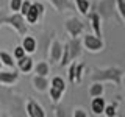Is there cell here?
Instances as JSON below:
<instances>
[{
	"label": "cell",
	"instance_id": "cell-1",
	"mask_svg": "<svg viewBox=\"0 0 125 117\" xmlns=\"http://www.w3.org/2000/svg\"><path fill=\"white\" fill-rule=\"evenodd\" d=\"M122 75H124V70H120L117 67H109V69H105V70H97L92 75V80L94 81L111 80V81H114L116 84H120V77Z\"/></svg>",
	"mask_w": 125,
	"mask_h": 117
},
{
	"label": "cell",
	"instance_id": "cell-2",
	"mask_svg": "<svg viewBox=\"0 0 125 117\" xmlns=\"http://www.w3.org/2000/svg\"><path fill=\"white\" fill-rule=\"evenodd\" d=\"M83 44L89 52H99L103 49V41L99 36H92V34H84L83 36Z\"/></svg>",
	"mask_w": 125,
	"mask_h": 117
},
{
	"label": "cell",
	"instance_id": "cell-3",
	"mask_svg": "<svg viewBox=\"0 0 125 117\" xmlns=\"http://www.w3.org/2000/svg\"><path fill=\"white\" fill-rule=\"evenodd\" d=\"M114 2L116 0H100L99 3V16L103 19L111 17L114 13Z\"/></svg>",
	"mask_w": 125,
	"mask_h": 117
},
{
	"label": "cell",
	"instance_id": "cell-4",
	"mask_svg": "<svg viewBox=\"0 0 125 117\" xmlns=\"http://www.w3.org/2000/svg\"><path fill=\"white\" fill-rule=\"evenodd\" d=\"M66 28H67V31L70 33L72 38H77L78 34L83 31V23L78 20V19L72 17V19H69V20L66 22Z\"/></svg>",
	"mask_w": 125,
	"mask_h": 117
},
{
	"label": "cell",
	"instance_id": "cell-5",
	"mask_svg": "<svg viewBox=\"0 0 125 117\" xmlns=\"http://www.w3.org/2000/svg\"><path fill=\"white\" fill-rule=\"evenodd\" d=\"M27 114H28L30 117H44L45 112H44V109L39 106L36 101L30 100L28 103H27Z\"/></svg>",
	"mask_w": 125,
	"mask_h": 117
},
{
	"label": "cell",
	"instance_id": "cell-6",
	"mask_svg": "<svg viewBox=\"0 0 125 117\" xmlns=\"http://www.w3.org/2000/svg\"><path fill=\"white\" fill-rule=\"evenodd\" d=\"M105 106H106V103H105V98H102V95H99V97H92L91 109H92V112H94L95 116H100L102 112H103Z\"/></svg>",
	"mask_w": 125,
	"mask_h": 117
},
{
	"label": "cell",
	"instance_id": "cell-7",
	"mask_svg": "<svg viewBox=\"0 0 125 117\" xmlns=\"http://www.w3.org/2000/svg\"><path fill=\"white\" fill-rule=\"evenodd\" d=\"M39 16H41V11L38 10V6L34 5V3H31L30 10L27 11V14H25V19L28 20V23H36L38 19H39Z\"/></svg>",
	"mask_w": 125,
	"mask_h": 117
},
{
	"label": "cell",
	"instance_id": "cell-8",
	"mask_svg": "<svg viewBox=\"0 0 125 117\" xmlns=\"http://www.w3.org/2000/svg\"><path fill=\"white\" fill-rule=\"evenodd\" d=\"M67 53H69V61L80 55V42H78L77 39L70 41V44L67 45Z\"/></svg>",
	"mask_w": 125,
	"mask_h": 117
},
{
	"label": "cell",
	"instance_id": "cell-9",
	"mask_svg": "<svg viewBox=\"0 0 125 117\" xmlns=\"http://www.w3.org/2000/svg\"><path fill=\"white\" fill-rule=\"evenodd\" d=\"M89 19H91V22H92V28H94V31H95V36H99V38H102L100 16L97 14V13H91V14H89Z\"/></svg>",
	"mask_w": 125,
	"mask_h": 117
},
{
	"label": "cell",
	"instance_id": "cell-10",
	"mask_svg": "<svg viewBox=\"0 0 125 117\" xmlns=\"http://www.w3.org/2000/svg\"><path fill=\"white\" fill-rule=\"evenodd\" d=\"M17 66H19V69H21L22 72H30L31 67H33V59L28 58V56H22V58H19Z\"/></svg>",
	"mask_w": 125,
	"mask_h": 117
},
{
	"label": "cell",
	"instance_id": "cell-11",
	"mask_svg": "<svg viewBox=\"0 0 125 117\" xmlns=\"http://www.w3.org/2000/svg\"><path fill=\"white\" fill-rule=\"evenodd\" d=\"M22 47H23V50H25V52L33 53L34 50H36V41H34V38L27 36L25 39H23V42H22Z\"/></svg>",
	"mask_w": 125,
	"mask_h": 117
},
{
	"label": "cell",
	"instance_id": "cell-12",
	"mask_svg": "<svg viewBox=\"0 0 125 117\" xmlns=\"http://www.w3.org/2000/svg\"><path fill=\"white\" fill-rule=\"evenodd\" d=\"M61 53H62V47H61V44H60L58 41H55L53 45H52V61H53V62L60 61V59H61Z\"/></svg>",
	"mask_w": 125,
	"mask_h": 117
},
{
	"label": "cell",
	"instance_id": "cell-13",
	"mask_svg": "<svg viewBox=\"0 0 125 117\" xmlns=\"http://www.w3.org/2000/svg\"><path fill=\"white\" fill-rule=\"evenodd\" d=\"M17 80L16 72H0V83H14Z\"/></svg>",
	"mask_w": 125,
	"mask_h": 117
},
{
	"label": "cell",
	"instance_id": "cell-14",
	"mask_svg": "<svg viewBox=\"0 0 125 117\" xmlns=\"http://www.w3.org/2000/svg\"><path fill=\"white\" fill-rule=\"evenodd\" d=\"M33 84H34V88H36L38 91H45V88H47V80H45V77L36 75V77L33 78Z\"/></svg>",
	"mask_w": 125,
	"mask_h": 117
},
{
	"label": "cell",
	"instance_id": "cell-15",
	"mask_svg": "<svg viewBox=\"0 0 125 117\" xmlns=\"http://www.w3.org/2000/svg\"><path fill=\"white\" fill-rule=\"evenodd\" d=\"M52 3H55V6H56L58 11H62V10H70L72 5L67 2V0H50Z\"/></svg>",
	"mask_w": 125,
	"mask_h": 117
},
{
	"label": "cell",
	"instance_id": "cell-16",
	"mask_svg": "<svg viewBox=\"0 0 125 117\" xmlns=\"http://www.w3.org/2000/svg\"><path fill=\"white\" fill-rule=\"evenodd\" d=\"M77 6H78V11H80L83 16L88 14V10H89V2L88 0H75Z\"/></svg>",
	"mask_w": 125,
	"mask_h": 117
},
{
	"label": "cell",
	"instance_id": "cell-17",
	"mask_svg": "<svg viewBox=\"0 0 125 117\" xmlns=\"http://www.w3.org/2000/svg\"><path fill=\"white\" fill-rule=\"evenodd\" d=\"M89 94H91V97H99L103 94V86H102L100 83H94L91 86V91H89Z\"/></svg>",
	"mask_w": 125,
	"mask_h": 117
},
{
	"label": "cell",
	"instance_id": "cell-18",
	"mask_svg": "<svg viewBox=\"0 0 125 117\" xmlns=\"http://www.w3.org/2000/svg\"><path fill=\"white\" fill-rule=\"evenodd\" d=\"M0 61H2L5 66H8V67H14V61H13V58H11L6 52H2V53H0Z\"/></svg>",
	"mask_w": 125,
	"mask_h": 117
},
{
	"label": "cell",
	"instance_id": "cell-19",
	"mask_svg": "<svg viewBox=\"0 0 125 117\" xmlns=\"http://www.w3.org/2000/svg\"><path fill=\"white\" fill-rule=\"evenodd\" d=\"M62 92L64 91H61V89H58V88H50V97H52V100L56 103V101H60V98H61V95H62Z\"/></svg>",
	"mask_w": 125,
	"mask_h": 117
},
{
	"label": "cell",
	"instance_id": "cell-20",
	"mask_svg": "<svg viewBox=\"0 0 125 117\" xmlns=\"http://www.w3.org/2000/svg\"><path fill=\"white\" fill-rule=\"evenodd\" d=\"M36 73L41 77H45L47 73H49V66H47V62H39L36 66Z\"/></svg>",
	"mask_w": 125,
	"mask_h": 117
},
{
	"label": "cell",
	"instance_id": "cell-21",
	"mask_svg": "<svg viewBox=\"0 0 125 117\" xmlns=\"http://www.w3.org/2000/svg\"><path fill=\"white\" fill-rule=\"evenodd\" d=\"M52 86H53V88L61 89V91H64V89H66V83H64V80H62L61 77H55L53 80H52Z\"/></svg>",
	"mask_w": 125,
	"mask_h": 117
},
{
	"label": "cell",
	"instance_id": "cell-22",
	"mask_svg": "<svg viewBox=\"0 0 125 117\" xmlns=\"http://www.w3.org/2000/svg\"><path fill=\"white\" fill-rule=\"evenodd\" d=\"M116 5H117V11H119V14L122 16V19L125 20V0H116Z\"/></svg>",
	"mask_w": 125,
	"mask_h": 117
},
{
	"label": "cell",
	"instance_id": "cell-23",
	"mask_svg": "<svg viewBox=\"0 0 125 117\" xmlns=\"http://www.w3.org/2000/svg\"><path fill=\"white\" fill-rule=\"evenodd\" d=\"M84 69V64H77L75 66V83H80L81 81V72Z\"/></svg>",
	"mask_w": 125,
	"mask_h": 117
},
{
	"label": "cell",
	"instance_id": "cell-24",
	"mask_svg": "<svg viewBox=\"0 0 125 117\" xmlns=\"http://www.w3.org/2000/svg\"><path fill=\"white\" fill-rule=\"evenodd\" d=\"M103 112H105V116H108V117L116 116V105H108V106H105Z\"/></svg>",
	"mask_w": 125,
	"mask_h": 117
},
{
	"label": "cell",
	"instance_id": "cell-25",
	"mask_svg": "<svg viewBox=\"0 0 125 117\" xmlns=\"http://www.w3.org/2000/svg\"><path fill=\"white\" fill-rule=\"evenodd\" d=\"M30 6H31V2H28V0H25V2H22V5H21V14L22 16H25L27 14V11L30 10Z\"/></svg>",
	"mask_w": 125,
	"mask_h": 117
},
{
	"label": "cell",
	"instance_id": "cell-26",
	"mask_svg": "<svg viewBox=\"0 0 125 117\" xmlns=\"http://www.w3.org/2000/svg\"><path fill=\"white\" fill-rule=\"evenodd\" d=\"M22 2L23 0H11V3H10V8L13 11H19L21 10V5H22Z\"/></svg>",
	"mask_w": 125,
	"mask_h": 117
},
{
	"label": "cell",
	"instance_id": "cell-27",
	"mask_svg": "<svg viewBox=\"0 0 125 117\" xmlns=\"http://www.w3.org/2000/svg\"><path fill=\"white\" fill-rule=\"evenodd\" d=\"M75 62H72L70 64V69H69V80H70V83H75Z\"/></svg>",
	"mask_w": 125,
	"mask_h": 117
},
{
	"label": "cell",
	"instance_id": "cell-28",
	"mask_svg": "<svg viewBox=\"0 0 125 117\" xmlns=\"http://www.w3.org/2000/svg\"><path fill=\"white\" fill-rule=\"evenodd\" d=\"M14 56L17 58H22V56H25V50H23V47H16V50H14Z\"/></svg>",
	"mask_w": 125,
	"mask_h": 117
},
{
	"label": "cell",
	"instance_id": "cell-29",
	"mask_svg": "<svg viewBox=\"0 0 125 117\" xmlns=\"http://www.w3.org/2000/svg\"><path fill=\"white\" fill-rule=\"evenodd\" d=\"M73 116H75V117H86L88 114H86V112H83V109H75Z\"/></svg>",
	"mask_w": 125,
	"mask_h": 117
},
{
	"label": "cell",
	"instance_id": "cell-30",
	"mask_svg": "<svg viewBox=\"0 0 125 117\" xmlns=\"http://www.w3.org/2000/svg\"><path fill=\"white\" fill-rule=\"evenodd\" d=\"M0 67H2V62H0Z\"/></svg>",
	"mask_w": 125,
	"mask_h": 117
}]
</instances>
